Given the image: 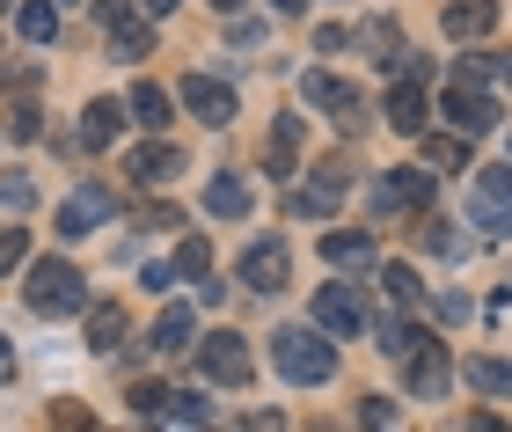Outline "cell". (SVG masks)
<instances>
[{"instance_id": "1", "label": "cell", "mask_w": 512, "mask_h": 432, "mask_svg": "<svg viewBox=\"0 0 512 432\" xmlns=\"http://www.w3.org/2000/svg\"><path fill=\"white\" fill-rule=\"evenodd\" d=\"M271 367L300 381V389H315V381H330L337 374V345H330V330H278L271 337Z\"/></svg>"}, {"instance_id": "2", "label": "cell", "mask_w": 512, "mask_h": 432, "mask_svg": "<svg viewBox=\"0 0 512 432\" xmlns=\"http://www.w3.org/2000/svg\"><path fill=\"white\" fill-rule=\"evenodd\" d=\"M22 301H30V315H74V308H88V279L66 257H37Z\"/></svg>"}, {"instance_id": "3", "label": "cell", "mask_w": 512, "mask_h": 432, "mask_svg": "<svg viewBox=\"0 0 512 432\" xmlns=\"http://www.w3.org/2000/svg\"><path fill=\"white\" fill-rule=\"evenodd\" d=\"M198 374L213 381V389H242V381L256 374V359H249V337H235V330H213L198 345Z\"/></svg>"}, {"instance_id": "4", "label": "cell", "mask_w": 512, "mask_h": 432, "mask_svg": "<svg viewBox=\"0 0 512 432\" xmlns=\"http://www.w3.org/2000/svg\"><path fill=\"white\" fill-rule=\"evenodd\" d=\"M432 206V169H388L374 184V213H425Z\"/></svg>"}, {"instance_id": "5", "label": "cell", "mask_w": 512, "mask_h": 432, "mask_svg": "<svg viewBox=\"0 0 512 432\" xmlns=\"http://www.w3.org/2000/svg\"><path fill=\"white\" fill-rule=\"evenodd\" d=\"M110 213H118V198H110L103 184H81V191L59 206V235H66V242H81V235H96Z\"/></svg>"}, {"instance_id": "6", "label": "cell", "mask_w": 512, "mask_h": 432, "mask_svg": "<svg viewBox=\"0 0 512 432\" xmlns=\"http://www.w3.org/2000/svg\"><path fill=\"white\" fill-rule=\"evenodd\" d=\"M315 330L359 337V330H366V301H359L352 286H322V293H315Z\"/></svg>"}, {"instance_id": "7", "label": "cell", "mask_w": 512, "mask_h": 432, "mask_svg": "<svg viewBox=\"0 0 512 432\" xmlns=\"http://www.w3.org/2000/svg\"><path fill=\"white\" fill-rule=\"evenodd\" d=\"M439 110H447V125L461 132V140H469V132H491V125H498V103L483 96V88H461V81L447 88V96H439Z\"/></svg>"}, {"instance_id": "8", "label": "cell", "mask_w": 512, "mask_h": 432, "mask_svg": "<svg viewBox=\"0 0 512 432\" xmlns=\"http://www.w3.org/2000/svg\"><path fill=\"white\" fill-rule=\"evenodd\" d=\"M183 103H191V118H205V125H235V88L227 81H213V74H191L183 81Z\"/></svg>"}, {"instance_id": "9", "label": "cell", "mask_w": 512, "mask_h": 432, "mask_svg": "<svg viewBox=\"0 0 512 432\" xmlns=\"http://www.w3.org/2000/svg\"><path fill=\"white\" fill-rule=\"evenodd\" d=\"M410 396H447V381H454V367H447V345H417L410 359Z\"/></svg>"}, {"instance_id": "10", "label": "cell", "mask_w": 512, "mask_h": 432, "mask_svg": "<svg viewBox=\"0 0 512 432\" xmlns=\"http://www.w3.org/2000/svg\"><path fill=\"white\" fill-rule=\"evenodd\" d=\"M286 249H278V242H256L249 249V257H242V286H256V293H278V286H286Z\"/></svg>"}, {"instance_id": "11", "label": "cell", "mask_w": 512, "mask_h": 432, "mask_svg": "<svg viewBox=\"0 0 512 432\" xmlns=\"http://www.w3.org/2000/svg\"><path fill=\"white\" fill-rule=\"evenodd\" d=\"M300 96H308L315 110H337V118H359V88L337 81V74H308L300 81Z\"/></svg>"}, {"instance_id": "12", "label": "cell", "mask_w": 512, "mask_h": 432, "mask_svg": "<svg viewBox=\"0 0 512 432\" xmlns=\"http://www.w3.org/2000/svg\"><path fill=\"white\" fill-rule=\"evenodd\" d=\"M344 191H352V176H344V162H322V169H315V191H300V198H293V213H330Z\"/></svg>"}, {"instance_id": "13", "label": "cell", "mask_w": 512, "mask_h": 432, "mask_svg": "<svg viewBox=\"0 0 512 432\" xmlns=\"http://www.w3.org/2000/svg\"><path fill=\"white\" fill-rule=\"evenodd\" d=\"M322 264H330V271L374 264V235H359V227H344V235H322Z\"/></svg>"}, {"instance_id": "14", "label": "cell", "mask_w": 512, "mask_h": 432, "mask_svg": "<svg viewBox=\"0 0 512 432\" xmlns=\"http://www.w3.org/2000/svg\"><path fill=\"white\" fill-rule=\"evenodd\" d=\"M154 52V15L147 22H110V59H118V66H139V59H147Z\"/></svg>"}, {"instance_id": "15", "label": "cell", "mask_w": 512, "mask_h": 432, "mask_svg": "<svg viewBox=\"0 0 512 432\" xmlns=\"http://www.w3.org/2000/svg\"><path fill=\"white\" fill-rule=\"evenodd\" d=\"M139 184H169V176L183 169V154L169 147V140H147V147H132V162H125Z\"/></svg>"}, {"instance_id": "16", "label": "cell", "mask_w": 512, "mask_h": 432, "mask_svg": "<svg viewBox=\"0 0 512 432\" xmlns=\"http://www.w3.org/2000/svg\"><path fill=\"white\" fill-rule=\"evenodd\" d=\"M498 30V0H447V37H483Z\"/></svg>"}, {"instance_id": "17", "label": "cell", "mask_w": 512, "mask_h": 432, "mask_svg": "<svg viewBox=\"0 0 512 432\" xmlns=\"http://www.w3.org/2000/svg\"><path fill=\"white\" fill-rule=\"evenodd\" d=\"M205 213L213 220H242L249 213V184L242 176H213V184H205Z\"/></svg>"}, {"instance_id": "18", "label": "cell", "mask_w": 512, "mask_h": 432, "mask_svg": "<svg viewBox=\"0 0 512 432\" xmlns=\"http://www.w3.org/2000/svg\"><path fill=\"white\" fill-rule=\"evenodd\" d=\"M125 330H132V323H125V308H118V301L88 308V345H96V352H118V345H125Z\"/></svg>"}, {"instance_id": "19", "label": "cell", "mask_w": 512, "mask_h": 432, "mask_svg": "<svg viewBox=\"0 0 512 432\" xmlns=\"http://www.w3.org/2000/svg\"><path fill=\"white\" fill-rule=\"evenodd\" d=\"M388 125H395V132H425V96H417V74H403V88L388 96Z\"/></svg>"}, {"instance_id": "20", "label": "cell", "mask_w": 512, "mask_h": 432, "mask_svg": "<svg viewBox=\"0 0 512 432\" xmlns=\"http://www.w3.org/2000/svg\"><path fill=\"white\" fill-rule=\"evenodd\" d=\"M191 330H198L191 308H161L154 315V352H183V345H191Z\"/></svg>"}, {"instance_id": "21", "label": "cell", "mask_w": 512, "mask_h": 432, "mask_svg": "<svg viewBox=\"0 0 512 432\" xmlns=\"http://www.w3.org/2000/svg\"><path fill=\"white\" fill-rule=\"evenodd\" d=\"M132 118H139V125H147V132H161V125H169V118H176V110H169V88H154V81H139V88H132Z\"/></svg>"}, {"instance_id": "22", "label": "cell", "mask_w": 512, "mask_h": 432, "mask_svg": "<svg viewBox=\"0 0 512 432\" xmlns=\"http://www.w3.org/2000/svg\"><path fill=\"white\" fill-rule=\"evenodd\" d=\"M118 125H125V110L96 96V103H88V118H81V140L88 147H110V140H118Z\"/></svg>"}, {"instance_id": "23", "label": "cell", "mask_w": 512, "mask_h": 432, "mask_svg": "<svg viewBox=\"0 0 512 432\" xmlns=\"http://www.w3.org/2000/svg\"><path fill=\"white\" fill-rule=\"evenodd\" d=\"M469 389H483V396H512V359H469Z\"/></svg>"}, {"instance_id": "24", "label": "cell", "mask_w": 512, "mask_h": 432, "mask_svg": "<svg viewBox=\"0 0 512 432\" xmlns=\"http://www.w3.org/2000/svg\"><path fill=\"white\" fill-rule=\"evenodd\" d=\"M15 30L30 37V44H52L59 37V8H52V0H30V8L15 15Z\"/></svg>"}, {"instance_id": "25", "label": "cell", "mask_w": 512, "mask_h": 432, "mask_svg": "<svg viewBox=\"0 0 512 432\" xmlns=\"http://www.w3.org/2000/svg\"><path fill=\"white\" fill-rule=\"evenodd\" d=\"M161 418H169V425H213V403H205V396H169Z\"/></svg>"}, {"instance_id": "26", "label": "cell", "mask_w": 512, "mask_h": 432, "mask_svg": "<svg viewBox=\"0 0 512 432\" xmlns=\"http://www.w3.org/2000/svg\"><path fill=\"white\" fill-rule=\"evenodd\" d=\"M176 279H213V249H205L198 235L176 249Z\"/></svg>"}, {"instance_id": "27", "label": "cell", "mask_w": 512, "mask_h": 432, "mask_svg": "<svg viewBox=\"0 0 512 432\" xmlns=\"http://www.w3.org/2000/svg\"><path fill=\"white\" fill-rule=\"evenodd\" d=\"M417 345H425V330H410V323H381V352H388V359H410Z\"/></svg>"}, {"instance_id": "28", "label": "cell", "mask_w": 512, "mask_h": 432, "mask_svg": "<svg viewBox=\"0 0 512 432\" xmlns=\"http://www.w3.org/2000/svg\"><path fill=\"white\" fill-rule=\"evenodd\" d=\"M425 249H432V257H447V264H461V257H469V235H454V227H425Z\"/></svg>"}, {"instance_id": "29", "label": "cell", "mask_w": 512, "mask_h": 432, "mask_svg": "<svg viewBox=\"0 0 512 432\" xmlns=\"http://www.w3.org/2000/svg\"><path fill=\"white\" fill-rule=\"evenodd\" d=\"M461 162H469L461 140H425V169H461Z\"/></svg>"}, {"instance_id": "30", "label": "cell", "mask_w": 512, "mask_h": 432, "mask_svg": "<svg viewBox=\"0 0 512 432\" xmlns=\"http://www.w3.org/2000/svg\"><path fill=\"white\" fill-rule=\"evenodd\" d=\"M476 198H491V206H512V169H505V162H498V169H483Z\"/></svg>"}, {"instance_id": "31", "label": "cell", "mask_w": 512, "mask_h": 432, "mask_svg": "<svg viewBox=\"0 0 512 432\" xmlns=\"http://www.w3.org/2000/svg\"><path fill=\"white\" fill-rule=\"evenodd\" d=\"M22 257H30V235H22V227H8V235H0V279H8Z\"/></svg>"}, {"instance_id": "32", "label": "cell", "mask_w": 512, "mask_h": 432, "mask_svg": "<svg viewBox=\"0 0 512 432\" xmlns=\"http://www.w3.org/2000/svg\"><path fill=\"white\" fill-rule=\"evenodd\" d=\"M37 132H44V110H37V103H22L15 118H8V140H37Z\"/></svg>"}, {"instance_id": "33", "label": "cell", "mask_w": 512, "mask_h": 432, "mask_svg": "<svg viewBox=\"0 0 512 432\" xmlns=\"http://www.w3.org/2000/svg\"><path fill=\"white\" fill-rule=\"evenodd\" d=\"M381 286H388V301H417V271H410V264H388Z\"/></svg>"}, {"instance_id": "34", "label": "cell", "mask_w": 512, "mask_h": 432, "mask_svg": "<svg viewBox=\"0 0 512 432\" xmlns=\"http://www.w3.org/2000/svg\"><path fill=\"white\" fill-rule=\"evenodd\" d=\"M161 403H169V389H154V381H139V389H132V411L139 418H161Z\"/></svg>"}, {"instance_id": "35", "label": "cell", "mask_w": 512, "mask_h": 432, "mask_svg": "<svg viewBox=\"0 0 512 432\" xmlns=\"http://www.w3.org/2000/svg\"><path fill=\"white\" fill-rule=\"evenodd\" d=\"M454 81L461 88H483V81H491V59H454Z\"/></svg>"}, {"instance_id": "36", "label": "cell", "mask_w": 512, "mask_h": 432, "mask_svg": "<svg viewBox=\"0 0 512 432\" xmlns=\"http://www.w3.org/2000/svg\"><path fill=\"white\" fill-rule=\"evenodd\" d=\"M432 315H439V323H469V301H461V293H439Z\"/></svg>"}, {"instance_id": "37", "label": "cell", "mask_w": 512, "mask_h": 432, "mask_svg": "<svg viewBox=\"0 0 512 432\" xmlns=\"http://www.w3.org/2000/svg\"><path fill=\"white\" fill-rule=\"evenodd\" d=\"M0 206H30V176H0Z\"/></svg>"}, {"instance_id": "38", "label": "cell", "mask_w": 512, "mask_h": 432, "mask_svg": "<svg viewBox=\"0 0 512 432\" xmlns=\"http://www.w3.org/2000/svg\"><path fill=\"white\" fill-rule=\"evenodd\" d=\"M359 418H366V425H395V403H381V396H366V403H359Z\"/></svg>"}, {"instance_id": "39", "label": "cell", "mask_w": 512, "mask_h": 432, "mask_svg": "<svg viewBox=\"0 0 512 432\" xmlns=\"http://www.w3.org/2000/svg\"><path fill=\"white\" fill-rule=\"evenodd\" d=\"M491 81H505V88H512V52H498V59H491Z\"/></svg>"}, {"instance_id": "40", "label": "cell", "mask_w": 512, "mask_h": 432, "mask_svg": "<svg viewBox=\"0 0 512 432\" xmlns=\"http://www.w3.org/2000/svg\"><path fill=\"white\" fill-rule=\"evenodd\" d=\"M15 374V352H8V337H0V381H8Z\"/></svg>"}, {"instance_id": "41", "label": "cell", "mask_w": 512, "mask_h": 432, "mask_svg": "<svg viewBox=\"0 0 512 432\" xmlns=\"http://www.w3.org/2000/svg\"><path fill=\"white\" fill-rule=\"evenodd\" d=\"M271 8H278V15H300V8H308V0H271Z\"/></svg>"}, {"instance_id": "42", "label": "cell", "mask_w": 512, "mask_h": 432, "mask_svg": "<svg viewBox=\"0 0 512 432\" xmlns=\"http://www.w3.org/2000/svg\"><path fill=\"white\" fill-rule=\"evenodd\" d=\"M205 8H220V15H235V8H242V0H205Z\"/></svg>"}, {"instance_id": "43", "label": "cell", "mask_w": 512, "mask_h": 432, "mask_svg": "<svg viewBox=\"0 0 512 432\" xmlns=\"http://www.w3.org/2000/svg\"><path fill=\"white\" fill-rule=\"evenodd\" d=\"M169 8H176V0H147V15H169Z\"/></svg>"}, {"instance_id": "44", "label": "cell", "mask_w": 512, "mask_h": 432, "mask_svg": "<svg viewBox=\"0 0 512 432\" xmlns=\"http://www.w3.org/2000/svg\"><path fill=\"white\" fill-rule=\"evenodd\" d=\"M505 154H512V132H505Z\"/></svg>"}, {"instance_id": "45", "label": "cell", "mask_w": 512, "mask_h": 432, "mask_svg": "<svg viewBox=\"0 0 512 432\" xmlns=\"http://www.w3.org/2000/svg\"><path fill=\"white\" fill-rule=\"evenodd\" d=\"M0 8H8V0H0Z\"/></svg>"}]
</instances>
